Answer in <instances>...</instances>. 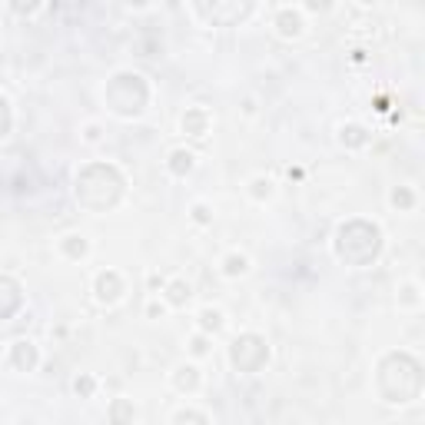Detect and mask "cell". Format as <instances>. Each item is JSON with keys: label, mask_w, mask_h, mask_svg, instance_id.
Wrapping results in <instances>:
<instances>
[{"label": "cell", "mask_w": 425, "mask_h": 425, "mask_svg": "<svg viewBox=\"0 0 425 425\" xmlns=\"http://www.w3.org/2000/svg\"><path fill=\"white\" fill-rule=\"evenodd\" d=\"M226 273H229V276H236V273H246V256H233L229 259V266H226Z\"/></svg>", "instance_id": "obj_1"}]
</instances>
